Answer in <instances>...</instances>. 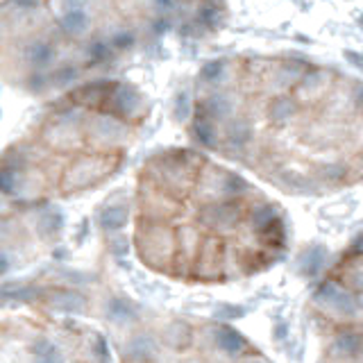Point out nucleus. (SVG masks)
I'll use <instances>...</instances> for the list:
<instances>
[{
	"instance_id": "1",
	"label": "nucleus",
	"mask_w": 363,
	"mask_h": 363,
	"mask_svg": "<svg viewBox=\"0 0 363 363\" xmlns=\"http://www.w3.org/2000/svg\"><path fill=\"white\" fill-rule=\"evenodd\" d=\"M191 139L295 198L363 177L361 79L298 55H230L193 84Z\"/></svg>"
},
{
	"instance_id": "2",
	"label": "nucleus",
	"mask_w": 363,
	"mask_h": 363,
	"mask_svg": "<svg viewBox=\"0 0 363 363\" xmlns=\"http://www.w3.org/2000/svg\"><path fill=\"white\" fill-rule=\"evenodd\" d=\"M289 218L241 173L193 147H164L136 173L132 245L166 279L216 286L257 277L286 257Z\"/></svg>"
},
{
	"instance_id": "3",
	"label": "nucleus",
	"mask_w": 363,
	"mask_h": 363,
	"mask_svg": "<svg viewBox=\"0 0 363 363\" xmlns=\"http://www.w3.org/2000/svg\"><path fill=\"white\" fill-rule=\"evenodd\" d=\"M150 118V100L125 79L64 91L0 155V193L43 204L96 191L118 173Z\"/></svg>"
},
{
	"instance_id": "4",
	"label": "nucleus",
	"mask_w": 363,
	"mask_h": 363,
	"mask_svg": "<svg viewBox=\"0 0 363 363\" xmlns=\"http://www.w3.org/2000/svg\"><path fill=\"white\" fill-rule=\"evenodd\" d=\"M170 11L173 0H5L0 77L28 94L64 89L157 39Z\"/></svg>"
},
{
	"instance_id": "5",
	"label": "nucleus",
	"mask_w": 363,
	"mask_h": 363,
	"mask_svg": "<svg viewBox=\"0 0 363 363\" xmlns=\"http://www.w3.org/2000/svg\"><path fill=\"white\" fill-rule=\"evenodd\" d=\"M121 363H272L238 329L193 315H147L118 343Z\"/></svg>"
},
{
	"instance_id": "6",
	"label": "nucleus",
	"mask_w": 363,
	"mask_h": 363,
	"mask_svg": "<svg viewBox=\"0 0 363 363\" xmlns=\"http://www.w3.org/2000/svg\"><path fill=\"white\" fill-rule=\"evenodd\" d=\"M313 320L320 336L318 363H361V241L347 247L313 300Z\"/></svg>"
}]
</instances>
